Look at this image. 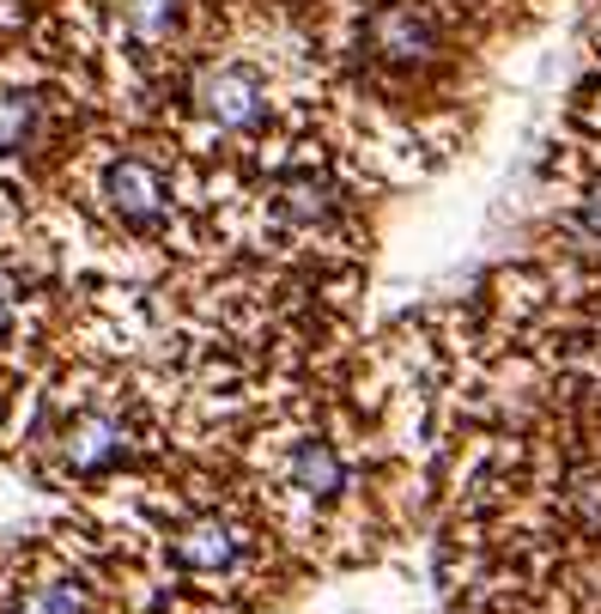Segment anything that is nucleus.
<instances>
[{
	"label": "nucleus",
	"instance_id": "f257e3e1",
	"mask_svg": "<svg viewBox=\"0 0 601 614\" xmlns=\"http://www.w3.org/2000/svg\"><path fill=\"white\" fill-rule=\"evenodd\" d=\"M225 469L274 523L298 572L371 566L419 523L407 469L359 371L334 383V366H316L280 383L237 426Z\"/></svg>",
	"mask_w": 601,
	"mask_h": 614
},
{
	"label": "nucleus",
	"instance_id": "f03ea898",
	"mask_svg": "<svg viewBox=\"0 0 601 614\" xmlns=\"http://www.w3.org/2000/svg\"><path fill=\"white\" fill-rule=\"evenodd\" d=\"M122 560L146 614H268L304 578L225 462L183 457L67 505Z\"/></svg>",
	"mask_w": 601,
	"mask_h": 614
},
{
	"label": "nucleus",
	"instance_id": "7ed1b4c3",
	"mask_svg": "<svg viewBox=\"0 0 601 614\" xmlns=\"http://www.w3.org/2000/svg\"><path fill=\"white\" fill-rule=\"evenodd\" d=\"M213 37V0H79L61 74L146 86L177 79Z\"/></svg>",
	"mask_w": 601,
	"mask_h": 614
},
{
	"label": "nucleus",
	"instance_id": "20e7f679",
	"mask_svg": "<svg viewBox=\"0 0 601 614\" xmlns=\"http://www.w3.org/2000/svg\"><path fill=\"white\" fill-rule=\"evenodd\" d=\"M0 614H146V602L116 554L61 517V529L0 542Z\"/></svg>",
	"mask_w": 601,
	"mask_h": 614
},
{
	"label": "nucleus",
	"instance_id": "39448f33",
	"mask_svg": "<svg viewBox=\"0 0 601 614\" xmlns=\"http://www.w3.org/2000/svg\"><path fill=\"white\" fill-rule=\"evenodd\" d=\"M79 104L67 74H0V183L19 170H55L79 141Z\"/></svg>",
	"mask_w": 601,
	"mask_h": 614
}]
</instances>
